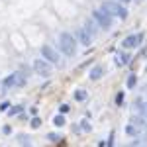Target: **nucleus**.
Listing matches in <instances>:
<instances>
[{
    "label": "nucleus",
    "mask_w": 147,
    "mask_h": 147,
    "mask_svg": "<svg viewBox=\"0 0 147 147\" xmlns=\"http://www.w3.org/2000/svg\"><path fill=\"white\" fill-rule=\"evenodd\" d=\"M41 57H43L45 61H49L51 65H59V63H61L59 53H57L51 45H47V43H45V45H41Z\"/></svg>",
    "instance_id": "obj_6"
},
{
    "label": "nucleus",
    "mask_w": 147,
    "mask_h": 147,
    "mask_svg": "<svg viewBox=\"0 0 147 147\" xmlns=\"http://www.w3.org/2000/svg\"><path fill=\"white\" fill-rule=\"evenodd\" d=\"M143 114H147V104H145V110H143Z\"/></svg>",
    "instance_id": "obj_25"
},
{
    "label": "nucleus",
    "mask_w": 147,
    "mask_h": 147,
    "mask_svg": "<svg viewBox=\"0 0 147 147\" xmlns=\"http://www.w3.org/2000/svg\"><path fill=\"white\" fill-rule=\"evenodd\" d=\"M61 112H63V114L69 112V106H67V104H63V106H61Z\"/></svg>",
    "instance_id": "obj_23"
},
{
    "label": "nucleus",
    "mask_w": 147,
    "mask_h": 147,
    "mask_svg": "<svg viewBox=\"0 0 147 147\" xmlns=\"http://www.w3.org/2000/svg\"><path fill=\"white\" fill-rule=\"evenodd\" d=\"M96 26H98V24L94 22V20H88V22L84 24V30H86V32L94 37V35H96V32H98V30H96Z\"/></svg>",
    "instance_id": "obj_10"
},
{
    "label": "nucleus",
    "mask_w": 147,
    "mask_h": 147,
    "mask_svg": "<svg viewBox=\"0 0 147 147\" xmlns=\"http://www.w3.org/2000/svg\"><path fill=\"white\" fill-rule=\"evenodd\" d=\"M127 63H129V55H127V53H118V55H116V65L124 67Z\"/></svg>",
    "instance_id": "obj_9"
},
{
    "label": "nucleus",
    "mask_w": 147,
    "mask_h": 147,
    "mask_svg": "<svg viewBox=\"0 0 147 147\" xmlns=\"http://www.w3.org/2000/svg\"><path fill=\"white\" fill-rule=\"evenodd\" d=\"M145 125H147V114H145Z\"/></svg>",
    "instance_id": "obj_26"
},
{
    "label": "nucleus",
    "mask_w": 147,
    "mask_h": 147,
    "mask_svg": "<svg viewBox=\"0 0 147 147\" xmlns=\"http://www.w3.org/2000/svg\"><path fill=\"white\" fill-rule=\"evenodd\" d=\"M122 102H124V92H118V96H116V104L122 106Z\"/></svg>",
    "instance_id": "obj_20"
},
{
    "label": "nucleus",
    "mask_w": 147,
    "mask_h": 147,
    "mask_svg": "<svg viewBox=\"0 0 147 147\" xmlns=\"http://www.w3.org/2000/svg\"><path fill=\"white\" fill-rule=\"evenodd\" d=\"M141 41H143V34L127 35L124 41H122V47H125V49H136V47L141 45Z\"/></svg>",
    "instance_id": "obj_7"
},
{
    "label": "nucleus",
    "mask_w": 147,
    "mask_h": 147,
    "mask_svg": "<svg viewBox=\"0 0 147 147\" xmlns=\"http://www.w3.org/2000/svg\"><path fill=\"white\" fill-rule=\"evenodd\" d=\"M49 139H51V141H55V139H59V136H55V134H49Z\"/></svg>",
    "instance_id": "obj_24"
},
{
    "label": "nucleus",
    "mask_w": 147,
    "mask_h": 147,
    "mask_svg": "<svg viewBox=\"0 0 147 147\" xmlns=\"http://www.w3.org/2000/svg\"><path fill=\"white\" fill-rule=\"evenodd\" d=\"M125 134H127V136H131V137H136L137 134H139V127H136L134 124L127 125V127H125Z\"/></svg>",
    "instance_id": "obj_12"
},
{
    "label": "nucleus",
    "mask_w": 147,
    "mask_h": 147,
    "mask_svg": "<svg viewBox=\"0 0 147 147\" xmlns=\"http://www.w3.org/2000/svg\"><path fill=\"white\" fill-rule=\"evenodd\" d=\"M102 10H106L110 16H118L120 20H125L127 18V10H125L124 6H120L118 2H110V0L102 2Z\"/></svg>",
    "instance_id": "obj_2"
},
{
    "label": "nucleus",
    "mask_w": 147,
    "mask_h": 147,
    "mask_svg": "<svg viewBox=\"0 0 147 147\" xmlns=\"http://www.w3.org/2000/svg\"><path fill=\"white\" fill-rule=\"evenodd\" d=\"M34 71L39 77H49V75H51V63L45 61L43 57H37L34 61Z\"/></svg>",
    "instance_id": "obj_5"
},
{
    "label": "nucleus",
    "mask_w": 147,
    "mask_h": 147,
    "mask_svg": "<svg viewBox=\"0 0 147 147\" xmlns=\"http://www.w3.org/2000/svg\"><path fill=\"white\" fill-rule=\"evenodd\" d=\"M92 18H94V22L100 26L102 30H110L112 28V16L108 14L106 10H92Z\"/></svg>",
    "instance_id": "obj_3"
},
{
    "label": "nucleus",
    "mask_w": 147,
    "mask_h": 147,
    "mask_svg": "<svg viewBox=\"0 0 147 147\" xmlns=\"http://www.w3.org/2000/svg\"><path fill=\"white\" fill-rule=\"evenodd\" d=\"M8 106H10L8 102H2V104H0V110H8Z\"/></svg>",
    "instance_id": "obj_22"
},
{
    "label": "nucleus",
    "mask_w": 147,
    "mask_h": 147,
    "mask_svg": "<svg viewBox=\"0 0 147 147\" xmlns=\"http://www.w3.org/2000/svg\"><path fill=\"white\" fill-rule=\"evenodd\" d=\"M86 96H88V92H86V90H77V92H75V100H79V102L86 100Z\"/></svg>",
    "instance_id": "obj_14"
},
{
    "label": "nucleus",
    "mask_w": 147,
    "mask_h": 147,
    "mask_svg": "<svg viewBox=\"0 0 147 147\" xmlns=\"http://www.w3.org/2000/svg\"><path fill=\"white\" fill-rule=\"evenodd\" d=\"M53 124L55 125H63L65 124V118H63V116H55V118H53Z\"/></svg>",
    "instance_id": "obj_17"
},
{
    "label": "nucleus",
    "mask_w": 147,
    "mask_h": 147,
    "mask_svg": "<svg viewBox=\"0 0 147 147\" xmlns=\"http://www.w3.org/2000/svg\"><path fill=\"white\" fill-rule=\"evenodd\" d=\"M20 112H22V106H14L8 114H10V116H16V114H20Z\"/></svg>",
    "instance_id": "obj_19"
},
{
    "label": "nucleus",
    "mask_w": 147,
    "mask_h": 147,
    "mask_svg": "<svg viewBox=\"0 0 147 147\" xmlns=\"http://www.w3.org/2000/svg\"><path fill=\"white\" fill-rule=\"evenodd\" d=\"M131 124L136 125V127H141V125H145V118H143V116H136V118L131 120Z\"/></svg>",
    "instance_id": "obj_13"
},
{
    "label": "nucleus",
    "mask_w": 147,
    "mask_h": 147,
    "mask_svg": "<svg viewBox=\"0 0 147 147\" xmlns=\"http://www.w3.org/2000/svg\"><path fill=\"white\" fill-rule=\"evenodd\" d=\"M134 110H137L139 114H143V110H145V104H143V100H136V106H134Z\"/></svg>",
    "instance_id": "obj_16"
},
{
    "label": "nucleus",
    "mask_w": 147,
    "mask_h": 147,
    "mask_svg": "<svg viewBox=\"0 0 147 147\" xmlns=\"http://www.w3.org/2000/svg\"><path fill=\"white\" fill-rule=\"evenodd\" d=\"M122 2H131V0H122Z\"/></svg>",
    "instance_id": "obj_27"
},
{
    "label": "nucleus",
    "mask_w": 147,
    "mask_h": 147,
    "mask_svg": "<svg viewBox=\"0 0 147 147\" xmlns=\"http://www.w3.org/2000/svg\"><path fill=\"white\" fill-rule=\"evenodd\" d=\"M136 84H137V77L136 75H129L127 77V88H134Z\"/></svg>",
    "instance_id": "obj_15"
},
{
    "label": "nucleus",
    "mask_w": 147,
    "mask_h": 147,
    "mask_svg": "<svg viewBox=\"0 0 147 147\" xmlns=\"http://www.w3.org/2000/svg\"><path fill=\"white\" fill-rule=\"evenodd\" d=\"M102 77H104V69L102 67H94L90 71V79L92 80H98V79H102Z\"/></svg>",
    "instance_id": "obj_11"
},
{
    "label": "nucleus",
    "mask_w": 147,
    "mask_h": 147,
    "mask_svg": "<svg viewBox=\"0 0 147 147\" xmlns=\"http://www.w3.org/2000/svg\"><path fill=\"white\" fill-rule=\"evenodd\" d=\"M39 125H41V120H39V118H32V127H34V129H37Z\"/></svg>",
    "instance_id": "obj_18"
},
{
    "label": "nucleus",
    "mask_w": 147,
    "mask_h": 147,
    "mask_svg": "<svg viewBox=\"0 0 147 147\" xmlns=\"http://www.w3.org/2000/svg\"><path fill=\"white\" fill-rule=\"evenodd\" d=\"M77 41L82 43V45H90L92 43V35L88 34L84 28H79V30H77Z\"/></svg>",
    "instance_id": "obj_8"
},
{
    "label": "nucleus",
    "mask_w": 147,
    "mask_h": 147,
    "mask_svg": "<svg viewBox=\"0 0 147 147\" xmlns=\"http://www.w3.org/2000/svg\"><path fill=\"white\" fill-rule=\"evenodd\" d=\"M80 127H82L84 131H90V124H88L86 120H82V122H80Z\"/></svg>",
    "instance_id": "obj_21"
},
{
    "label": "nucleus",
    "mask_w": 147,
    "mask_h": 147,
    "mask_svg": "<svg viewBox=\"0 0 147 147\" xmlns=\"http://www.w3.org/2000/svg\"><path fill=\"white\" fill-rule=\"evenodd\" d=\"M2 84H4V88H20L26 84V75L24 73H12L10 77H6V79L2 80Z\"/></svg>",
    "instance_id": "obj_4"
},
{
    "label": "nucleus",
    "mask_w": 147,
    "mask_h": 147,
    "mask_svg": "<svg viewBox=\"0 0 147 147\" xmlns=\"http://www.w3.org/2000/svg\"><path fill=\"white\" fill-rule=\"evenodd\" d=\"M59 49L67 57L75 55V53H77V37H73L71 34L63 32V34L59 35Z\"/></svg>",
    "instance_id": "obj_1"
},
{
    "label": "nucleus",
    "mask_w": 147,
    "mask_h": 147,
    "mask_svg": "<svg viewBox=\"0 0 147 147\" xmlns=\"http://www.w3.org/2000/svg\"><path fill=\"white\" fill-rule=\"evenodd\" d=\"M28 147H30V145H28Z\"/></svg>",
    "instance_id": "obj_28"
}]
</instances>
